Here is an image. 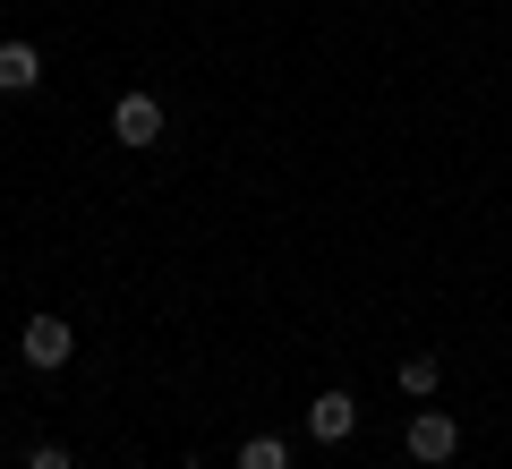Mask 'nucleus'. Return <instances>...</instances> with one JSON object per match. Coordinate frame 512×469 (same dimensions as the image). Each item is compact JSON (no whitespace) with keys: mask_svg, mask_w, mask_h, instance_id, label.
Listing matches in <instances>:
<instances>
[{"mask_svg":"<svg viewBox=\"0 0 512 469\" xmlns=\"http://www.w3.org/2000/svg\"><path fill=\"white\" fill-rule=\"evenodd\" d=\"M402 452H410L419 469H444V461L461 452V418H453V410H436V401H427V410H410V427H402Z\"/></svg>","mask_w":512,"mask_h":469,"instance_id":"1","label":"nucleus"},{"mask_svg":"<svg viewBox=\"0 0 512 469\" xmlns=\"http://www.w3.org/2000/svg\"><path fill=\"white\" fill-rule=\"evenodd\" d=\"M43 86V52L26 35H0V94H35Z\"/></svg>","mask_w":512,"mask_h":469,"instance_id":"4","label":"nucleus"},{"mask_svg":"<svg viewBox=\"0 0 512 469\" xmlns=\"http://www.w3.org/2000/svg\"><path fill=\"white\" fill-rule=\"evenodd\" d=\"M0 469H9V452H0Z\"/></svg>","mask_w":512,"mask_h":469,"instance_id":"9","label":"nucleus"},{"mask_svg":"<svg viewBox=\"0 0 512 469\" xmlns=\"http://www.w3.org/2000/svg\"><path fill=\"white\" fill-rule=\"evenodd\" d=\"M111 137L137 145V154L163 145V103H154V94H120V103H111Z\"/></svg>","mask_w":512,"mask_h":469,"instance_id":"3","label":"nucleus"},{"mask_svg":"<svg viewBox=\"0 0 512 469\" xmlns=\"http://www.w3.org/2000/svg\"><path fill=\"white\" fill-rule=\"evenodd\" d=\"M231 469H291V444H282V435H248V444L231 452Z\"/></svg>","mask_w":512,"mask_h":469,"instance_id":"7","label":"nucleus"},{"mask_svg":"<svg viewBox=\"0 0 512 469\" xmlns=\"http://www.w3.org/2000/svg\"><path fill=\"white\" fill-rule=\"evenodd\" d=\"M26 469H77V452L69 444H35V452H26Z\"/></svg>","mask_w":512,"mask_h":469,"instance_id":"8","label":"nucleus"},{"mask_svg":"<svg viewBox=\"0 0 512 469\" xmlns=\"http://www.w3.org/2000/svg\"><path fill=\"white\" fill-rule=\"evenodd\" d=\"M393 384H402L410 401H436V384H444V359H436V350H410V359L393 367Z\"/></svg>","mask_w":512,"mask_h":469,"instance_id":"6","label":"nucleus"},{"mask_svg":"<svg viewBox=\"0 0 512 469\" xmlns=\"http://www.w3.org/2000/svg\"><path fill=\"white\" fill-rule=\"evenodd\" d=\"M350 427H359V401H350L342 384H333V393H316V401H308V435H316V444H342Z\"/></svg>","mask_w":512,"mask_h":469,"instance_id":"5","label":"nucleus"},{"mask_svg":"<svg viewBox=\"0 0 512 469\" xmlns=\"http://www.w3.org/2000/svg\"><path fill=\"white\" fill-rule=\"evenodd\" d=\"M18 359H26V367H43V376H52V367H69V359H77L69 316H26V325H18Z\"/></svg>","mask_w":512,"mask_h":469,"instance_id":"2","label":"nucleus"}]
</instances>
